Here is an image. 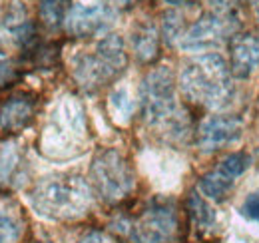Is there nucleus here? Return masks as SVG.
<instances>
[{
    "instance_id": "nucleus-26",
    "label": "nucleus",
    "mask_w": 259,
    "mask_h": 243,
    "mask_svg": "<svg viewBox=\"0 0 259 243\" xmlns=\"http://www.w3.org/2000/svg\"><path fill=\"white\" fill-rule=\"evenodd\" d=\"M253 8H255V16H257V24H259V0H253Z\"/></svg>"
},
{
    "instance_id": "nucleus-16",
    "label": "nucleus",
    "mask_w": 259,
    "mask_h": 243,
    "mask_svg": "<svg viewBox=\"0 0 259 243\" xmlns=\"http://www.w3.org/2000/svg\"><path fill=\"white\" fill-rule=\"evenodd\" d=\"M108 108H110V114L112 118L118 122V124H128L130 118L134 116V110H136V102L132 98L128 88L120 86V88H114L110 98H108Z\"/></svg>"
},
{
    "instance_id": "nucleus-20",
    "label": "nucleus",
    "mask_w": 259,
    "mask_h": 243,
    "mask_svg": "<svg viewBox=\"0 0 259 243\" xmlns=\"http://www.w3.org/2000/svg\"><path fill=\"white\" fill-rule=\"evenodd\" d=\"M182 34V18L176 12L163 14V36L167 42H174Z\"/></svg>"
},
{
    "instance_id": "nucleus-22",
    "label": "nucleus",
    "mask_w": 259,
    "mask_h": 243,
    "mask_svg": "<svg viewBox=\"0 0 259 243\" xmlns=\"http://www.w3.org/2000/svg\"><path fill=\"white\" fill-rule=\"evenodd\" d=\"M239 212L243 217L251 219V221H259V193H251L243 199Z\"/></svg>"
},
{
    "instance_id": "nucleus-10",
    "label": "nucleus",
    "mask_w": 259,
    "mask_h": 243,
    "mask_svg": "<svg viewBox=\"0 0 259 243\" xmlns=\"http://www.w3.org/2000/svg\"><path fill=\"white\" fill-rule=\"evenodd\" d=\"M114 18H116V12L106 2H96L88 6L74 4L66 18V30L78 38L98 36L114 24Z\"/></svg>"
},
{
    "instance_id": "nucleus-25",
    "label": "nucleus",
    "mask_w": 259,
    "mask_h": 243,
    "mask_svg": "<svg viewBox=\"0 0 259 243\" xmlns=\"http://www.w3.org/2000/svg\"><path fill=\"white\" fill-rule=\"evenodd\" d=\"M169 6H195L199 0H163Z\"/></svg>"
},
{
    "instance_id": "nucleus-8",
    "label": "nucleus",
    "mask_w": 259,
    "mask_h": 243,
    "mask_svg": "<svg viewBox=\"0 0 259 243\" xmlns=\"http://www.w3.org/2000/svg\"><path fill=\"white\" fill-rule=\"evenodd\" d=\"M249 166H251V157L245 152L229 153L211 172L201 176L199 191L203 193V197H209L213 201H226L237 178L243 176Z\"/></svg>"
},
{
    "instance_id": "nucleus-6",
    "label": "nucleus",
    "mask_w": 259,
    "mask_h": 243,
    "mask_svg": "<svg viewBox=\"0 0 259 243\" xmlns=\"http://www.w3.org/2000/svg\"><path fill=\"white\" fill-rule=\"evenodd\" d=\"M90 178L100 193V197L108 204H118L126 199L136 187L134 170L126 155L114 148L100 150L92 159Z\"/></svg>"
},
{
    "instance_id": "nucleus-15",
    "label": "nucleus",
    "mask_w": 259,
    "mask_h": 243,
    "mask_svg": "<svg viewBox=\"0 0 259 243\" xmlns=\"http://www.w3.org/2000/svg\"><path fill=\"white\" fill-rule=\"evenodd\" d=\"M158 30L152 22H136L132 26V48L142 62H150L158 56Z\"/></svg>"
},
{
    "instance_id": "nucleus-17",
    "label": "nucleus",
    "mask_w": 259,
    "mask_h": 243,
    "mask_svg": "<svg viewBox=\"0 0 259 243\" xmlns=\"http://www.w3.org/2000/svg\"><path fill=\"white\" fill-rule=\"evenodd\" d=\"M40 18L48 28L62 26L70 12V0H40Z\"/></svg>"
},
{
    "instance_id": "nucleus-9",
    "label": "nucleus",
    "mask_w": 259,
    "mask_h": 243,
    "mask_svg": "<svg viewBox=\"0 0 259 243\" xmlns=\"http://www.w3.org/2000/svg\"><path fill=\"white\" fill-rule=\"evenodd\" d=\"M233 32H235V18L207 12L182 36L180 46L188 52H205L218 48Z\"/></svg>"
},
{
    "instance_id": "nucleus-1",
    "label": "nucleus",
    "mask_w": 259,
    "mask_h": 243,
    "mask_svg": "<svg viewBox=\"0 0 259 243\" xmlns=\"http://www.w3.org/2000/svg\"><path fill=\"white\" fill-rule=\"evenodd\" d=\"M90 144V130L88 118L82 102L66 94L62 96L40 134V152L50 159H72L88 150Z\"/></svg>"
},
{
    "instance_id": "nucleus-27",
    "label": "nucleus",
    "mask_w": 259,
    "mask_h": 243,
    "mask_svg": "<svg viewBox=\"0 0 259 243\" xmlns=\"http://www.w3.org/2000/svg\"><path fill=\"white\" fill-rule=\"evenodd\" d=\"M36 243H50V241H36Z\"/></svg>"
},
{
    "instance_id": "nucleus-2",
    "label": "nucleus",
    "mask_w": 259,
    "mask_h": 243,
    "mask_svg": "<svg viewBox=\"0 0 259 243\" xmlns=\"http://www.w3.org/2000/svg\"><path fill=\"white\" fill-rule=\"evenodd\" d=\"M226 58L218 52H205L184 62L180 88L188 100L209 108L224 110L233 100V78Z\"/></svg>"
},
{
    "instance_id": "nucleus-3",
    "label": "nucleus",
    "mask_w": 259,
    "mask_h": 243,
    "mask_svg": "<svg viewBox=\"0 0 259 243\" xmlns=\"http://www.w3.org/2000/svg\"><path fill=\"white\" fill-rule=\"evenodd\" d=\"M142 116L148 126L162 130L169 140H184L190 124L176 98L174 74L167 66H158L146 74L140 86Z\"/></svg>"
},
{
    "instance_id": "nucleus-14",
    "label": "nucleus",
    "mask_w": 259,
    "mask_h": 243,
    "mask_svg": "<svg viewBox=\"0 0 259 243\" xmlns=\"http://www.w3.org/2000/svg\"><path fill=\"white\" fill-rule=\"evenodd\" d=\"M188 213H190V219H192V223L195 225V229L199 233H203V235L213 233L218 229V225H220L218 212L197 191H192L190 197H188Z\"/></svg>"
},
{
    "instance_id": "nucleus-13",
    "label": "nucleus",
    "mask_w": 259,
    "mask_h": 243,
    "mask_svg": "<svg viewBox=\"0 0 259 243\" xmlns=\"http://www.w3.org/2000/svg\"><path fill=\"white\" fill-rule=\"evenodd\" d=\"M259 68V38L251 34H237L231 40V74L235 78H249Z\"/></svg>"
},
{
    "instance_id": "nucleus-12",
    "label": "nucleus",
    "mask_w": 259,
    "mask_h": 243,
    "mask_svg": "<svg viewBox=\"0 0 259 243\" xmlns=\"http://www.w3.org/2000/svg\"><path fill=\"white\" fill-rule=\"evenodd\" d=\"M34 114L36 100L28 94H16L0 106V130L12 134L22 132L32 124Z\"/></svg>"
},
{
    "instance_id": "nucleus-24",
    "label": "nucleus",
    "mask_w": 259,
    "mask_h": 243,
    "mask_svg": "<svg viewBox=\"0 0 259 243\" xmlns=\"http://www.w3.org/2000/svg\"><path fill=\"white\" fill-rule=\"evenodd\" d=\"M76 243H112L110 237L102 231H88L86 235H82Z\"/></svg>"
},
{
    "instance_id": "nucleus-5",
    "label": "nucleus",
    "mask_w": 259,
    "mask_h": 243,
    "mask_svg": "<svg viewBox=\"0 0 259 243\" xmlns=\"http://www.w3.org/2000/svg\"><path fill=\"white\" fill-rule=\"evenodd\" d=\"M72 76L84 88L92 92L112 82L124 72L128 56L124 40L118 34H108L98 40L92 50H80L72 56Z\"/></svg>"
},
{
    "instance_id": "nucleus-7",
    "label": "nucleus",
    "mask_w": 259,
    "mask_h": 243,
    "mask_svg": "<svg viewBox=\"0 0 259 243\" xmlns=\"http://www.w3.org/2000/svg\"><path fill=\"white\" fill-rule=\"evenodd\" d=\"M180 215L171 201L156 199L132 225V239L136 243H180Z\"/></svg>"
},
{
    "instance_id": "nucleus-18",
    "label": "nucleus",
    "mask_w": 259,
    "mask_h": 243,
    "mask_svg": "<svg viewBox=\"0 0 259 243\" xmlns=\"http://www.w3.org/2000/svg\"><path fill=\"white\" fill-rule=\"evenodd\" d=\"M20 235H22L20 217L0 206V243H16Z\"/></svg>"
},
{
    "instance_id": "nucleus-19",
    "label": "nucleus",
    "mask_w": 259,
    "mask_h": 243,
    "mask_svg": "<svg viewBox=\"0 0 259 243\" xmlns=\"http://www.w3.org/2000/svg\"><path fill=\"white\" fill-rule=\"evenodd\" d=\"M18 161H20V155H18L14 146H4L2 148V152H0V182L8 180L12 176Z\"/></svg>"
},
{
    "instance_id": "nucleus-4",
    "label": "nucleus",
    "mask_w": 259,
    "mask_h": 243,
    "mask_svg": "<svg viewBox=\"0 0 259 243\" xmlns=\"http://www.w3.org/2000/svg\"><path fill=\"white\" fill-rule=\"evenodd\" d=\"M30 201L48 219H78L92 206V187L78 174H52L34 185Z\"/></svg>"
},
{
    "instance_id": "nucleus-21",
    "label": "nucleus",
    "mask_w": 259,
    "mask_h": 243,
    "mask_svg": "<svg viewBox=\"0 0 259 243\" xmlns=\"http://www.w3.org/2000/svg\"><path fill=\"white\" fill-rule=\"evenodd\" d=\"M243 2L245 0H209L211 12L222 14V16H229V18H235V14H237V10Z\"/></svg>"
},
{
    "instance_id": "nucleus-11",
    "label": "nucleus",
    "mask_w": 259,
    "mask_h": 243,
    "mask_svg": "<svg viewBox=\"0 0 259 243\" xmlns=\"http://www.w3.org/2000/svg\"><path fill=\"white\" fill-rule=\"evenodd\" d=\"M243 134V122L233 116H207L199 124L195 142L201 152H218L226 146L235 144Z\"/></svg>"
},
{
    "instance_id": "nucleus-23",
    "label": "nucleus",
    "mask_w": 259,
    "mask_h": 243,
    "mask_svg": "<svg viewBox=\"0 0 259 243\" xmlns=\"http://www.w3.org/2000/svg\"><path fill=\"white\" fill-rule=\"evenodd\" d=\"M14 74H16V70H14L12 62L8 60L4 54H0V86L8 84L14 78Z\"/></svg>"
}]
</instances>
